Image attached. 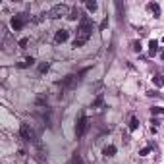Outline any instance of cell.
Listing matches in <instances>:
<instances>
[{
	"label": "cell",
	"mask_w": 164,
	"mask_h": 164,
	"mask_svg": "<svg viewBox=\"0 0 164 164\" xmlns=\"http://www.w3.org/2000/svg\"><path fill=\"white\" fill-rule=\"evenodd\" d=\"M91 33H93V23H91V19H89L87 16H83V18H81V23H79V27H77V31H75L73 47H75V48H77V47H83V44L89 41Z\"/></svg>",
	"instance_id": "1"
},
{
	"label": "cell",
	"mask_w": 164,
	"mask_h": 164,
	"mask_svg": "<svg viewBox=\"0 0 164 164\" xmlns=\"http://www.w3.org/2000/svg\"><path fill=\"white\" fill-rule=\"evenodd\" d=\"M85 129H87V118H85V114H81L79 120H77V124H75V135L77 137H83Z\"/></svg>",
	"instance_id": "6"
},
{
	"label": "cell",
	"mask_w": 164,
	"mask_h": 164,
	"mask_svg": "<svg viewBox=\"0 0 164 164\" xmlns=\"http://www.w3.org/2000/svg\"><path fill=\"white\" fill-rule=\"evenodd\" d=\"M35 64V58L33 56H27V58H23L21 62H18V68H29V66Z\"/></svg>",
	"instance_id": "9"
},
{
	"label": "cell",
	"mask_w": 164,
	"mask_h": 164,
	"mask_svg": "<svg viewBox=\"0 0 164 164\" xmlns=\"http://www.w3.org/2000/svg\"><path fill=\"white\" fill-rule=\"evenodd\" d=\"M27 43H29L27 39H21V41H19V48H25V47H27Z\"/></svg>",
	"instance_id": "21"
},
{
	"label": "cell",
	"mask_w": 164,
	"mask_h": 164,
	"mask_svg": "<svg viewBox=\"0 0 164 164\" xmlns=\"http://www.w3.org/2000/svg\"><path fill=\"white\" fill-rule=\"evenodd\" d=\"M68 12H69V8L66 6V4H56V6L48 12V16H50L52 19H58V18H62V16H68Z\"/></svg>",
	"instance_id": "4"
},
{
	"label": "cell",
	"mask_w": 164,
	"mask_h": 164,
	"mask_svg": "<svg viewBox=\"0 0 164 164\" xmlns=\"http://www.w3.org/2000/svg\"><path fill=\"white\" fill-rule=\"evenodd\" d=\"M85 6H87V10H89V12H97V2H95V0H89Z\"/></svg>",
	"instance_id": "14"
},
{
	"label": "cell",
	"mask_w": 164,
	"mask_h": 164,
	"mask_svg": "<svg viewBox=\"0 0 164 164\" xmlns=\"http://www.w3.org/2000/svg\"><path fill=\"white\" fill-rule=\"evenodd\" d=\"M149 153H151V147H145V149H143L139 154H141V157H145V154H149Z\"/></svg>",
	"instance_id": "22"
},
{
	"label": "cell",
	"mask_w": 164,
	"mask_h": 164,
	"mask_svg": "<svg viewBox=\"0 0 164 164\" xmlns=\"http://www.w3.org/2000/svg\"><path fill=\"white\" fill-rule=\"evenodd\" d=\"M151 112H153V114H164V108H160V106H153Z\"/></svg>",
	"instance_id": "16"
},
{
	"label": "cell",
	"mask_w": 164,
	"mask_h": 164,
	"mask_svg": "<svg viewBox=\"0 0 164 164\" xmlns=\"http://www.w3.org/2000/svg\"><path fill=\"white\" fill-rule=\"evenodd\" d=\"M87 72V69H83L81 73H72V75H68V77H64L62 79V83H60V87H62V91H68V89H73L77 83L81 81V75Z\"/></svg>",
	"instance_id": "2"
},
{
	"label": "cell",
	"mask_w": 164,
	"mask_h": 164,
	"mask_svg": "<svg viewBox=\"0 0 164 164\" xmlns=\"http://www.w3.org/2000/svg\"><path fill=\"white\" fill-rule=\"evenodd\" d=\"M147 10H149V12H153V14H154V18H158V16H160V6H158L157 2H149V4H147Z\"/></svg>",
	"instance_id": "8"
},
{
	"label": "cell",
	"mask_w": 164,
	"mask_h": 164,
	"mask_svg": "<svg viewBox=\"0 0 164 164\" xmlns=\"http://www.w3.org/2000/svg\"><path fill=\"white\" fill-rule=\"evenodd\" d=\"M100 104H102V97H98L97 100L93 102V108H97V106H100Z\"/></svg>",
	"instance_id": "20"
},
{
	"label": "cell",
	"mask_w": 164,
	"mask_h": 164,
	"mask_svg": "<svg viewBox=\"0 0 164 164\" xmlns=\"http://www.w3.org/2000/svg\"><path fill=\"white\" fill-rule=\"evenodd\" d=\"M79 16H81L79 8H72V12H69V16H68V18H69V19H77Z\"/></svg>",
	"instance_id": "13"
},
{
	"label": "cell",
	"mask_w": 164,
	"mask_h": 164,
	"mask_svg": "<svg viewBox=\"0 0 164 164\" xmlns=\"http://www.w3.org/2000/svg\"><path fill=\"white\" fill-rule=\"evenodd\" d=\"M137 128H139V122H137V118H131V120H129V129H131V131H135Z\"/></svg>",
	"instance_id": "15"
},
{
	"label": "cell",
	"mask_w": 164,
	"mask_h": 164,
	"mask_svg": "<svg viewBox=\"0 0 164 164\" xmlns=\"http://www.w3.org/2000/svg\"><path fill=\"white\" fill-rule=\"evenodd\" d=\"M162 41H164V39H162Z\"/></svg>",
	"instance_id": "24"
},
{
	"label": "cell",
	"mask_w": 164,
	"mask_h": 164,
	"mask_svg": "<svg viewBox=\"0 0 164 164\" xmlns=\"http://www.w3.org/2000/svg\"><path fill=\"white\" fill-rule=\"evenodd\" d=\"M131 47H133V50H135V52L141 50V43H139V41H133V44H131Z\"/></svg>",
	"instance_id": "18"
},
{
	"label": "cell",
	"mask_w": 164,
	"mask_h": 164,
	"mask_svg": "<svg viewBox=\"0 0 164 164\" xmlns=\"http://www.w3.org/2000/svg\"><path fill=\"white\" fill-rule=\"evenodd\" d=\"M27 21H29V16L27 14H18L12 18V27H14V31H21Z\"/></svg>",
	"instance_id": "3"
},
{
	"label": "cell",
	"mask_w": 164,
	"mask_h": 164,
	"mask_svg": "<svg viewBox=\"0 0 164 164\" xmlns=\"http://www.w3.org/2000/svg\"><path fill=\"white\" fill-rule=\"evenodd\" d=\"M102 154H104V157H114V154H116V147H114V145H108V147H104Z\"/></svg>",
	"instance_id": "11"
},
{
	"label": "cell",
	"mask_w": 164,
	"mask_h": 164,
	"mask_svg": "<svg viewBox=\"0 0 164 164\" xmlns=\"http://www.w3.org/2000/svg\"><path fill=\"white\" fill-rule=\"evenodd\" d=\"M72 164H83V162H81V158H79V154H73V157H72Z\"/></svg>",
	"instance_id": "17"
},
{
	"label": "cell",
	"mask_w": 164,
	"mask_h": 164,
	"mask_svg": "<svg viewBox=\"0 0 164 164\" xmlns=\"http://www.w3.org/2000/svg\"><path fill=\"white\" fill-rule=\"evenodd\" d=\"M19 135H21L25 141H35V131L31 129L29 124H21V128H19Z\"/></svg>",
	"instance_id": "5"
},
{
	"label": "cell",
	"mask_w": 164,
	"mask_h": 164,
	"mask_svg": "<svg viewBox=\"0 0 164 164\" xmlns=\"http://www.w3.org/2000/svg\"><path fill=\"white\" fill-rule=\"evenodd\" d=\"M68 29H58L56 31V35H54V41L56 43H64V41H68Z\"/></svg>",
	"instance_id": "7"
},
{
	"label": "cell",
	"mask_w": 164,
	"mask_h": 164,
	"mask_svg": "<svg viewBox=\"0 0 164 164\" xmlns=\"http://www.w3.org/2000/svg\"><path fill=\"white\" fill-rule=\"evenodd\" d=\"M106 27H108V19H104V21L100 23V29H106Z\"/></svg>",
	"instance_id": "23"
},
{
	"label": "cell",
	"mask_w": 164,
	"mask_h": 164,
	"mask_svg": "<svg viewBox=\"0 0 164 164\" xmlns=\"http://www.w3.org/2000/svg\"><path fill=\"white\" fill-rule=\"evenodd\" d=\"M47 69H48V62H43V64L39 66V72H41V73H43V72H47Z\"/></svg>",
	"instance_id": "19"
},
{
	"label": "cell",
	"mask_w": 164,
	"mask_h": 164,
	"mask_svg": "<svg viewBox=\"0 0 164 164\" xmlns=\"http://www.w3.org/2000/svg\"><path fill=\"white\" fill-rule=\"evenodd\" d=\"M157 52H158V43H157V41H149V54L151 56H154V54H157Z\"/></svg>",
	"instance_id": "10"
},
{
	"label": "cell",
	"mask_w": 164,
	"mask_h": 164,
	"mask_svg": "<svg viewBox=\"0 0 164 164\" xmlns=\"http://www.w3.org/2000/svg\"><path fill=\"white\" fill-rule=\"evenodd\" d=\"M153 83L157 85V87H164V75H157V77H153Z\"/></svg>",
	"instance_id": "12"
}]
</instances>
